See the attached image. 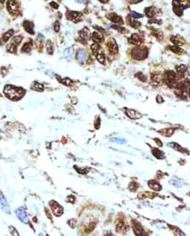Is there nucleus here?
Wrapping results in <instances>:
<instances>
[{"label":"nucleus","mask_w":190,"mask_h":236,"mask_svg":"<svg viewBox=\"0 0 190 236\" xmlns=\"http://www.w3.org/2000/svg\"><path fill=\"white\" fill-rule=\"evenodd\" d=\"M88 59V53L83 49H80L77 51V60L81 65H84Z\"/></svg>","instance_id":"obj_10"},{"label":"nucleus","mask_w":190,"mask_h":236,"mask_svg":"<svg viewBox=\"0 0 190 236\" xmlns=\"http://www.w3.org/2000/svg\"><path fill=\"white\" fill-rule=\"evenodd\" d=\"M91 50H92V52L94 55H96L97 52L101 50V47H100V45L99 44H97V43H93L92 45H91Z\"/></svg>","instance_id":"obj_35"},{"label":"nucleus","mask_w":190,"mask_h":236,"mask_svg":"<svg viewBox=\"0 0 190 236\" xmlns=\"http://www.w3.org/2000/svg\"><path fill=\"white\" fill-rule=\"evenodd\" d=\"M74 168L79 173H82V174H86L89 172V169H86V168H78L77 166H74Z\"/></svg>","instance_id":"obj_40"},{"label":"nucleus","mask_w":190,"mask_h":236,"mask_svg":"<svg viewBox=\"0 0 190 236\" xmlns=\"http://www.w3.org/2000/svg\"><path fill=\"white\" fill-rule=\"evenodd\" d=\"M172 6H173V12H175L178 16H181L183 11L187 8L185 6H182L180 2L178 1H172Z\"/></svg>","instance_id":"obj_9"},{"label":"nucleus","mask_w":190,"mask_h":236,"mask_svg":"<svg viewBox=\"0 0 190 236\" xmlns=\"http://www.w3.org/2000/svg\"><path fill=\"white\" fill-rule=\"evenodd\" d=\"M107 18L109 19L110 20H112L113 22L115 24H122L123 23V19L122 17H120L119 15H118L117 13H109L107 15Z\"/></svg>","instance_id":"obj_16"},{"label":"nucleus","mask_w":190,"mask_h":236,"mask_svg":"<svg viewBox=\"0 0 190 236\" xmlns=\"http://www.w3.org/2000/svg\"><path fill=\"white\" fill-rule=\"evenodd\" d=\"M22 38L23 36L21 35H19V36H15L12 39V41L9 42V44L6 46V49H7V51L9 52H12V53H14L16 52V50H17V47L19 46V44L20 43V42L22 41Z\"/></svg>","instance_id":"obj_4"},{"label":"nucleus","mask_w":190,"mask_h":236,"mask_svg":"<svg viewBox=\"0 0 190 236\" xmlns=\"http://www.w3.org/2000/svg\"><path fill=\"white\" fill-rule=\"evenodd\" d=\"M13 34H14V31L12 29H10L9 31H7L6 33L4 34V36H2V38L0 39V43L1 44H3V43H5L6 42L8 41L12 36H13Z\"/></svg>","instance_id":"obj_19"},{"label":"nucleus","mask_w":190,"mask_h":236,"mask_svg":"<svg viewBox=\"0 0 190 236\" xmlns=\"http://www.w3.org/2000/svg\"><path fill=\"white\" fill-rule=\"evenodd\" d=\"M169 226L172 228V230L173 231V233L175 234L176 236H186L184 233L180 230L179 228H178V227H175V226H172V225H169Z\"/></svg>","instance_id":"obj_33"},{"label":"nucleus","mask_w":190,"mask_h":236,"mask_svg":"<svg viewBox=\"0 0 190 236\" xmlns=\"http://www.w3.org/2000/svg\"><path fill=\"white\" fill-rule=\"evenodd\" d=\"M104 236H114L113 234H106V235H104Z\"/></svg>","instance_id":"obj_52"},{"label":"nucleus","mask_w":190,"mask_h":236,"mask_svg":"<svg viewBox=\"0 0 190 236\" xmlns=\"http://www.w3.org/2000/svg\"><path fill=\"white\" fill-rule=\"evenodd\" d=\"M126 111V114L129 117L132 119H138V118H142V115L139 113V112H137L136 111H135V110H131V109H125Z\"/></svg>","instance_id":"obj_18"},{"label":"nucleus","mask_w":190,"mask_h":236,"mask_svg":"<svg viewBox=\"0 0 190 236\" xmlns=\"http://www.w3.org/2000/svg\"><path fill=\"white\" fill-rule=\"evenodd\" d=\"M170 50L172 51V52H174V53L180 54L183 52V50H182L181 48L178 47V46H175V45H174V46H172V47H170Z\"/></svg>","instance_id":"obj_37"},{"label":"nucleus","mask_w":190,"mask_h":236,"mask_svg":"<svg viewBox=\"0 0 190 236\" xmlns=\"http://www.w3.org/2000/svg\"><path fill=\"white\" fill-rule=\"evenodd\" d=\"M100 124H101V119H100L99 117H96L95 121V127L96 129H98L100 127Z\"/></svg>","instance_id":"obj_45"},{"label":"nucleus","mask_w":190,"mask_h":236,"mask_svg":"<svg viewBox=\"0 0 190 236\" xmlns=\"http://www.w3.org/2000/svg\"><path fill=\"white\" fill-rule=\"evenodd\" d=\"M156 8L153 7V6H150V7H147L145 10H144V12H145V14H147V16L148 17H150V18H152V17H154L155 15H156Z\"/></svg>","instance_id":"obj_27"},{"label":"nucleus","mask_w":190,"mask_h":236,"mask_svg":"<svg viewBox=\"0 0 190 236\" xmlns=\"http://www.w3.org/2000/svg\"><path fill=\"white\" fill-rule=\"evenodd\" d=\"M176 78H177L176 73L173 71H166L165 73V74H164V81L171 88H173V87L177 86Z\"/></svg>","instance_id":"obj_3"},{"label":"nucleus","mask_w":190,"mask_h":236,"mask_svg":"<svg viewBox=\"0 0 190 236\" xmlns=\"http://www.w3.org/2000/svg\"><path fill=\"white\" fill-rule=\"evenodd\" d=\"M92 40L93 42H95V43H97V44H100L103 40H104V37L102 36L101 34H99V33H97V32H94L93 34H92Z\"/></svg>","instance_id":"obj_23"},{"label":"nucleus","mask_w":190,"mask_h":236,"mask_svg":"<svg viewBox=\"0 0 190 236\" xmlns=\"http://www.w3.org/2000/svg\"><path fill=\"white\" fill-rule=\"evenodd\" d=\"M96 56V59H97V61L99 62V63H101L103 65H104L105 64V56H104V51H102V49L97 52V54L95 55Z\"/></svg>","instance_id":"obj_28"},{"label":"nucleus","mask_w":190,"mask_h":236,"mask_svg":"<svg viewBox=\"0 0 190 236\" xmlns=\"http://www.w3.org/2000/svg\"><path fill=\"white\" fill-rule=\"evenodd\" d=\"M50 5H51V6H53V8H55V9H58V8H59V5H58V4H56L55 2H51Z\"/></svg>","instance_id":"obj_50"},{"label":"nucleus","mask_w":190,"mask_h":236,"mask_svg":"<svg viewBox=\"0 0 190 236\" xmlns=\"http://www.w3.org/2000/svg\"><path fill=\"white\" fill-rule=\"evenodd\" d=\"M157 103H159V104H161V103H163V102H164L163 98H162V96H157Z\"/></svg>","instance_id":"obj_49"},{"label":"nucleus","mask_w":190,"mask_h":236,"mask_svg":"<svg viewBox=\"0 0 190 236\" xmlns=\"http://www.w3.org/2000/svg\"><path fill=\"white\" fill-rule=\"evenodd\" d=\"M46 50H47L48 54H50V55L53 54V44H52V42L50 41V40H48L46 42Z\"/></svg>","instance_id":"obj_32"},{"label":"nucleus","mask_w":190,"mask_h":236,"mask_svg":"<svg viewBox=\"0 0 190 236\" xmlns=\"http://www.w3.org/2000/svg\"><path fill=\"white\" fill-rule=\"evenodd\" d=\"M0 205H1V208H2V211L4 212L6 214H11V211H10V207H9V204L6 201V197L2 194H0Z\"/></svg>","instance_id":"obj_12"},{"label":"nucleus","mask_w":190,"mask_h":236,"mask_svg":"<svg viewBox=\"0 0 190 236\" xmlns=\"http://www.w3.org/2000/svg\"><path fill=\"white\" fill-rule=\"evenodd\" d=\"M31 89H33V90H35V91H38V92H42L43 91V85H42L41 83L37 82H34L32 83V85H31Z\"/></svg>","instance_id":"obj_24"},{"label":"nucleus","mask_w":190,"mask_h":236,"mask_svg":"<svg viewBox=\"0 0 190 236\" xmlns=\"http://www.w3.org/2000/svg\"><path fill=\"white\" fill-rule=\"evenodd\" d=\"M148 185L150 189H153V190H155V191H160L161 189H162V186H161L160 184L157 182V181L154 180H149V181L148 182Z\"/></svg>","instance_id":"obj_20"},{"label":"nucleus","mask_w":190,"mask_h":236,"mask_svg":"<svg viewBox=\"0 0 190 236\" xmlns=\"http://www.w3.org/2000/svg\"><path fill=\"white\" fill-rule=\"evenodd\" d=\"M170 40L175 44V46H181V45H183L186 43V40H185L184 38L182 37L181 36H179V35H176V36H171V38H170Z\"/></svg>","instance_id":"obj_15"},{"label":"nucleus","mask_w":190,"mask_h":236,"mask_svg":"<svg viewBox=\"0 0 190 236\" xmlns=\"http://www.w3.org/2000/svg\"><path fill=\"white\" fill-rule=\"evenodd\" d=\"M129 24H130L131 27H133L134 29H138V28L141 27V22L137 21L136 20H130Z\"/></svg>","instance_id":"obj_36"},{"label":"nucleus","mask_w":190,"mask_h":236,"mask_svg":"<svg viewBox=\"0 0 190 236\" xmlns=\"http://www.w3.org/2000/svg\"><path fill=\"white\" fill-rule=\"evenodd\" d=\"M174 131H175V128H166V129L160 130L159 133H161L163 136H166V137H170V136H172Z\"/></svg>","instance_id":"obj_29"},{"label":"nucleus","mask_w":190,"mask_h":236,"mask_svg":"<svg viewBox=\"0 0 190 236\" xmlns=\"http://www.w3.org/2000/svg\"><path fill=\"white\" fill-rule=\"evenodd\" d=\"M128 41L132 44H135V45H140L143 42V37L140 36L139 34H133L132 36L128 38Z\"/></svg>","instance_id":"obj_14"},{"label":"nucleus","mask_w":190,"mask_h":236,"mask_svg":"<svg viewBox=\"0 0 190 236\" xmlns=\"http://www.w3.org/2000/svg\"><path fill=\"white\" fill-rule=\"evenodd\" d=\"M54 30H55V32H60V23L59 21H56L55 24H54Z\"/></svg>","instance_id":"obj_47"},{"label":"nucleus","mask_w":190,"mask_h":236,"mask_svg":"<svg viewBox=\"0 0 190 236\" xmlns=\"http://www.w3.org/2000/svg\"><path fill=\"white\" fill-rule=\"evenodd\" d=\"M112 142H116V143H120V144H125L126 142L125 139H120V138H113V139H112Z\"/></svg>","instance_id":"obj_44"},{"label":"nucleus","mask_w":190,"mask_h":236,"mask_svg":"<svg viewBox=\"0 0 190 236\" xmlns=\"http://www.w3.org/2000/svg\"><path fill=\"white\" fill-rule=\"evenodd\" d=\"M107 45H108L110 52L112 54H116L118 52V45H117V43L115 42V41L111 40V41L108 42Z\"/></svg>","instance_id":"obj_21"},{"label":"nucleus","mask_w":190,"mask_h":236,"mask_svg":"<svg viewBox=\"0 0 190 236\" xmlns=\"http://www.w3.org/2000/svg\"><path fill=\"white\" fill-rule=\"evenodd\" d=\"M168 146H170V147H172V149H176V150H179V151H180V152H185V149H183V148L180 147L178 143H176V142L168 143Z\"/></svg>","instance_id":"obj_34"},{"label":"nucleus","mask_w":190,"mask_h":236,"mask_svg":"<svg viewBox=\"0 0 190 236\" xmlns=\"http://www.w3.org/2000/svg\"><path fill=\"white\" fill-rule=\"evenodd\" d=\"M133 229H134V232L136 236H147L146 233L143 230V226L135 220L133 221Z\"/></svg>","instance_id":"obj_8"},{"label":"nucleus","mask_w":190,"mask_h":236,"mask_svg":"<svg viewBox=\"0 0 190 236\" xmlns=\"http://www.w3.org/2000/svg\"><path fill=\"white\" fill-rule=\"evenodd\" d=\"M135 76L140 80V81H142V82H146L147 81V78H146V76L144 75V74H143V73H136V75Z\"/></svg>","instance_id":"obj_41"},{"label":"nucleus","mask_w":190,"mask_h":236,"mask_svg":"<svg viewBox=\"0 0 190 236\" xmlns=\"http://www.w3.org/2000/svg\"><path fill=\"white\" fill-rule=\"evenodd\" d=\"M32 50V42H26L23 45V47L21 49V52H24V53H29Z\"/></svg>","instance_id":"obj_30"},{"label":"nucleus","mask_w":190,"mask_h":236,"mask_svg":"<svg viewBox=\"0 0 190 236\" xmlns=\"http://www.w3.org/2000/svg\"><path fill=\"white\" fill-rule=\"evenodd\" d=\"M138 188V185H137V183L135 182H131L129 184V186H128V189L129 190H131L132 192H134V191H135Z\"/></svg>","instance_id":"obj_42"},{"label":"nucleus","mask_w":190,"mask_h":236,"mask_svg":"<svg viewBox=\"0 0 190 236\" xmlns=\"http://www.w3.org/2000/svg\"><path fill=\"white\" fill-rule=\"evenodd\" d=\"M129 230L128 225L126 224L124 221H117L116 222V231L119 234H125Z\"/></svg>","instance_id":"obj_13"},{"label":"nucleus","mask_w":190,"mask_h":236,"mask_svg":"<svg viewBox=\"0 0 190 236\" xmlns=\"http://www.w3.org/2000/svg\"><path fill=\"white\" fill-rule=\"evenodd\" d=\"M66 18L69 20H72L74 23L80 22L82 19V13L79 12H75V11H68L66 12Z\"/></svg>","instance_id":"obj_6"},{"label":"nucleus","mask_w":190,"mask_h":236,"mask_svg":"<svg viewBox=\"0 0 190 236\" xmlns=\"http://www.w3.org/2000/svg\"><path fill=\"white\" fill-rule=\"evenodd\" d=\"M112 28H113V29L118 30V31H119V32H125L126 31V29H124V28H122V27H119V26H116V25H113V26H112Z\"/></svg>","instance_id":"obj_46"},{"label":"nucleus","mask_w":190,"mask_h":236,"mask_svg":"<svg viewBox=\"0 0 190 236\" xmlns=\"http://www.w3.org/2000/svg\"><path fill=\"white\" fill-rule=\"evenodd\" d=\"M25 89L22 88H18L12 85H6L4 88V94L7 98L12 101H18L22 98L25 95Z\"/></svg>","instance_id":"obj_1"},{"label":"nucleus","mask_w":190,"mask_h":236,"mask_svg":"<svg viewBox=\"0 0 190 236\" xmlns=\"http://www.w3.org/2000/svg\"><path fill=\"white\" fill-rule=\"evenodd\" d=\"M148 50L146 47H136L132 50L131 55L136 60H143L148 57Z\"/></svg>","instance_id":"obj_2"},{"label":"nucleus","mask_w":190,"mask_h":236,"mask_svg":"<svg viewBox=\"0 0 190 236\" xmlns=\"http://www.w3.org/2000/svg\"><path fill=\"white\" fill-rule=\"evenodd\" d=\"M79 36H80V39H81L82 41H87L89 36V29H88L87 28H85V29H83L82 30H81V31L79 32Z\"/></svg>","instance_id":"obj_22"},{"label":"nucleus","mask_w":190,"mask_h":236,"mask_svg":"<svg viewBox=\"0 0 190 236\" xmlns=\"http://www.w3.org/2000/svg\"><path fill=\"white\" fill-rule=\"evenodd\" d=\"M155 141H156V142H157V144H158V146H162L163 144H162V142H161V141L159 140V139H157V138H155Z\"/></svg>","instance_id":"obj_51"},{"label":"nucleus","mask_w":190,"mask_h":236,"mask_svg":"<svg viewBox=\"0 0 190 236\" xmlns=\"http://www.w3.org/2000/svg\"><path fill=\"white\" fill-rule=\"evenodd\" d=\"M16 216L18 217V218L21 222H23L25 224L29 223V218H28V215L25 212L23 207H20L16 210Z\"/></svg>","instance_id":"obj_7"},{"label":"nucleus","mask_w":190,"mask_h":236,"mask_svg":"<svg viewBox=\"0 0 190 236\" xmlns=\"http://www.w3.org/2000/svg\"><path fill=\"white\" fill-rule=\"evenodd\" d=\"M152 154L158 159L165 158V153L163 151H161L159 149H152Z\"/></svg>","instance_id":"obj_26"},{"label":"nucleus","mask_w":190,"mask_h":236,"mask_svg":"<svg viewBox=\"0 0 190 236\" xmlns=\"http://www.w3.org/2000/svg\"><path fill=\"white\" fill-rule=\"evenodd\" d=\"M57 79L60 81V83L64 84V85H65V86H72V84H73V82H72L69 78H63V79H60V77H58Z\"/></svg>","instance_id":"obj_31"},{"label":"nucleus","mask_w":190,"mask_h":236,"mask_svg":"<svg viewBox=\"0 0 190 236\" xmlns=\"http://www.w3.org/2000/svg\"><path fill=\"white\" fill-rule=\"evenodd\" d=\"M9 231H10V233H11V234L12 236H19V233L17 232V230L13 226H12V225L9 226Z\"/></svg>","instance_id":"obj_43"},{"label":"nucleus","mask_w":190,"mask_h":236,"mask_svg":"<svg viewBox=\"0 0 190 236\" xmlns=\"http://www.w3.org/2000/svg\"><path fill=\"white\" fill-rule=\"evenodd\" d=\"M152 80L155 81V82H160L161 80H162V78H161L160 75H153L152 76Z\"/></svg>","instance_id":"obj_48"},{"label":"nucleus","mask_w":190,"mask_h":236,"mask_svg":"<svg viewBox=\"0 0 190 236\" xmlns=\"http://www.w3.org/2000/svg\"><path fill=\"white\" fill-rule=\"evenodd\" d=\"M50 205H51L52 212H53V214L56 217H60V216L63 214V212H64L63 207L61 206L59 203H57L56 201H51V202H50Z\"/></svg>","instance_id":"obj_5"},{"label":"nucleus","mask_w":190,"mask_h":236,"mask_svg":"<svg viewBox=\"0 0 190 236\" xmlns=\"http://www.w3.org/2000/svg\"><path fill=\"white\" fill-rule=\"evenodd\" d=\"M175 69H176V71L178 73L179 76L182 77L185 74V73H186L187 66H186V65H179L175 66Z\"/></svg>","instance_id":"obj_25"},{"label":"nucleus","mask_w":190,"mask_h":236,"mask_svg":"<svg viewBox=\"0 0 190 236\" xmlns=\"http://www.w3.org/2000/svg\"><path fill=\"white\" fill-rule=\"evenodd\" d=\"M23 27L26 32L29 33L31 35H34L35 34V31H34V23L30 20H25L23 22Z\"/></svg>","instance_id":"obj_17"},{"label":"nucleus","mask_w":190,"mask_h":236,"mask_svg":"<svg viewBox=\"0 0 190 236\" xmlns=\"http://www.w3.org/2000/svg\"><path fill=\"white\" fill-rule=\"evenodd\" d=\"M65 57H66V59H68V60H71L72 59V56H73V49L71 48H68V49H66L65 50Z\"/></svg>","instance_id":"obj_38"},{"label":"nucleus","mask_w":190,"mask_h":236,"mask_svg":"<svg viewBox=\"0 0 190 236\" xmlns=\"http://www.w3.org/2000/svg\"><path fill=\"white\" fill-rule=\"evenodd\" d=\"M39 236H43V235H42V234H40V235H39Z\"/></svg>","instance_id":"obj_53"},{"label":"nucleus","mask_w":190,"mask_h":236,"mask_svg":"<svg viewBox=\"0 0 190 236\" xmlns=\"http://www.w3.org/2000/svg\"><path fill=\"white\" fill-rule=\"evenodd\" d=\"M6 6H7V10H8V12H10L12 15H15V14L18 12L19 6L17 2H15V1H8L7 4H6Z\"/></svg>","instance_id":"obj_11"},{"label":"nucleus","mask_w":190,"mask_h":236,"mask_svg":"<svg viewBox=\"0 0 190 236\" xmlns=\"http://www.w3.org/2000/svg\"><path fill=\"white\" fill-rule=\"evenodd\" d=\"M131 17H133L134 19H140L143 18V14H141V13H138V12H135V11H132L130 13Z\"/></svg>","instance_id":"obj_39"}]
</instances>
